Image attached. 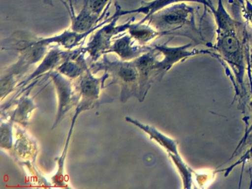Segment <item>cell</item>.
Listing matches in <instances>:
<instances>
[{
	"instance_id": "cell-1",
	"label": "cell",
	"mask_w": 252,
	"mask_h": 189,
	"mask_svg": "<svg viewBox=\"0 0 252 189\" xmlns=\"http://www.w3.org/2000/svg\"><path fill=\"white\" fill-rule=\"evenodd\" d=\"M94 74L98 71H104L113 78L111 82L106 85L117 84L121 89L120 100L126 103L131 97H138V75L133 62L123 60H110L104 54L101 60L94 62L90 66Z\"/></svg>"
},
{
	"instance_id": "cell-2",
	"label": "cell",
	"mask_w": 252,
	"mask_h": 189,
	"mask_svg": "<svg viewBox=\"0 0 252 189\" xmlns=\"http://www.w3.org/2000/svg\"><path fill=\"white\" fill-rule=\"evenodd\" d=\"M95 75L89 68L75 83L79 94V101L72 118L67 137L71 138L76 120L82 112L91 110L103 103L113 101V99L110 97L101 98V90L106 88L105 81L110 78V75L107 72H104L101 77H96Z\"/></svg>"
},
{
	"instance_id": "cell-3",
	"label": "cell",
	"mask_w": 252,
	"mask_h": 189,
	"mask_svg": "<svg viewBox=\"0 0 252 189\" xmlns=\"http://www.w3.org/2000/svg\"><path fill=\"white\" fill-rule=\"evenodd\" d=\"M236 26L226 31H218V39L214 47L218 50L220 57L231 66L238 82L237 84L243 90V78L246 70L244 52L236 32Z\"/></svg>"
},
{
	"instance_id": "cell-4",
	"label": "cell",
	"mask_w": 252,
	"mask_h": 189,
	"mask_svg": "<svg viewBox=\"0 0 252 189\" xmlns=\"http://www.w3.org/2000/svg\"><path fill=\"white\" fill-rule=\"evenodd\" d=\"M192 19V7L182 1L171 4L153 13L146 22L166 35L181 29L187 24H191Z\"/></svg>"
},
{
	"instance_id": "cell-5",
	"label": "cell",
	"mask_w": 252,
	"mask_h": 189,
	"mask_svg": "<svg viewBox=\"0 0 252 189\" xmlns=\"http://www.w3.org/2000/svg\"><path fill=\"white\" fill-rule=\"evenodd\" d=\"M119 16L113 14L107 23L100 27L95 31L90 39L89 42L85 47L87 53L89 54L90 59L93 62H97L98 59L107 54L111 47L116 35L127 32L131 24L134 21V17L122 25H117Z\"/></svg>"
},
{
	"instance_id": "cell-6",
	"label": "cell",
	"mask_w": 252,
	"mask_h": 189,
	"mask_svg": "<svg viewBox=\"0 0 252 189\" xmlns=\"http://www.w3.org/2000/svg\"><path fill=\"white\" fill-rule=\"evenodd\" d=\"M48 77L52 80L55 87L58 103L57 115L52 126V129H54L60 125L70 109L76 106L79 101V94L72 80L66 78L58 71H52L48 74Z\"/></svg>"
},
{
	"instance_id": "cell-7",
	"label": "cell",
	"mask_w": 252,
	"mask_h": 189,
	"mask_svg": "<svg viewBox=\"0 0 252 189\" xmlns=\"http://www.w3.org/2000/svg\"><path fill=\"white\" fill-rule=\"evenodd\" d=\"M160 52L153 46L150 50L132 61L138 75V100L143 102L155 81L156 76V64L158 60Z\"/></svg>"
},
{
	"instance_id": "cell-8",
	"label": "cell",
	"mask_w": 252,
	"mask_h": 189,
	"mask_svg": "<svg viewBox=\"0 0 252 189\" xmlns=\"http://www.w3.org/2000/svg\"><path fill=\"white\" fill-rule=\"evenodd\" d=\"M191 46V44L180 47H169L166 44L154 46L160 52V56L156 64L157 81H160L165 74L178 62L203 53H212L207 50H190Z\"/></svg>"
},
{
	"instance_id": "cell-9",
	"label": "cell",
	"mask_w": 252,
	"mask_h": 189,
	"mask_svg": "<svg viewBox=\"0 0 252 189\" xmlns=\"http://www.w3.org/2000/svg\"><path fill=\"white\" fill-rule=\"evenodd\" d=\"M73 52V50L64 51L58 46L51 47L37 67L26 79L19 83L17 89H25V87H27L32 82L40 79L43 75L56 70L60 65L71 56Z\"/></svg>"
},
{
	"instance_id": "cell-10",
	"label": "cell",
	"mask_w": 252,
	"mask_h": 189,
	"mask_svg": "<svg viewBox=\"0 0 252 189\" xmlns=\"http://www.w3.org/2000/svg\"><path fill=\"white\" fill-rule=\"evenodd\" d=\"M15 126V141L14 147L10 154L20 165L34 163L39 152L37 142L29 134L25 127L14 125Z\"/></svg>"
},
{
	"instance_id": "cell-11",
	"label": "cell",
	"mask_w": 252,
	"mask_h": 189,
	"mask_svg": "<svg viewBox=\"0 0 252 189\" xmlns=\"http://www.w3.org/2000/svg\"><path fill=\"white\" fill-rule=\"evenodd\" d=\"M109 7H107L104 10V13L99 16V15L93 13L84 6L82 7L81 11L77 15H76L73 12L71 6H70V7H67L69 13H70V19H71L70 29L72 31H76V32H80V33L95 32L100 27L102 26L103 25L107 23L110 20V18H109L106 20L102 21L105 15L107 14Z\"/></svg>"
},
{
	"instance_id": "cell-12",
	"label": "cell",
	"mask_w": 252,
	"mask_h": 189,
	"mask_svg": "<svg viewBox=\"0 0 252 189\" xmlns=\"http://www.w3.org/2000/svg\"><path fill=\"white\" fill-rule=\"evenodd\" d=\"M151 47L138 44L129 34L125 33L115 38L107 53L117 54L121 60L131 62L150 50Z\"/></svg>"
},
{
	"instance_id": "cell-13",
	"label": "cell",
	"mask_w": 252,
	"mask_h": 189,
	"mask_svg": "<svg viewBox=\"0 0 252 189\" xmlns=\"http://www.w3.org/2000/svg\"><path fill=\"white\" fill-rule=\"evenodd\" d=\"M91 33H93V32L80 33L72 31L71 29H68L58 35L50 37H37L36 35H32V38L35 42L39 43L47 47H51L52 45L58 46L60 47H64L67 50H72L79 47L84 42L85 38Z\"/></svg>"
},
{
	"instance_id": "cell-14",
	"label": "cell",
	"mask_w": 252,
	"mask_h": 189,
	"mask_svg": "<svg viewBox=\"0 0 252 189\" xmlns=\"http://www.w3.org/2000/svg\"><path fill=\"white\" fill-rule=\"evenodd\" d=\"M32 90V89H31L29 91H26L18 99L9 101L6 104L7 106H10L12 103H15V108L8 114H5L6 119L10 120L14 124H19L25 128L30 124L33 112L38 107L33 99L29 96Z\"/></svg>"
},
{
	"instance_id": "cell-15",
	"label": "cell",
	"mask_w": 252,
	"mask_h": 189,
	"mask_svg": "<svg viewBox=\"0 0 252 189\" xmlns=\"http://www.w3.org/2000/svg\"><path fill=\"white\" fill-rule=\"evenodd\" d=\"M86 53L85 47L74 49L71 56L60 65L56 70L72 81L78 79L90 68L85 59Z\"/></svg>"
},
{
	"instance_id": "cell-16",
	"label": "cell",
	"mask_w": 252,
	"mask_h": 189,
	"mask_svg": "<svg viewBox=\"0 0 252 189\" xmlns=\"http://www.w3.org/2000/svg\"><path fill=\"white\" fill-rule=\"evenodd\" d=\"M125 121L129 124H132L135 126L144 131L150 137L151 140H154L158 144L160 145L162 148L167 152L168 155H180L179 150H178V142L175 139L169 137V136L163 134L161 131L153 126L149 124H143L138 120L131 117H125Z\"/></svg>"
},
{
	"instance_id": "cell-17",
	"label": "cell",
	"mask_w": 252,
	"mask_h": 189,
	"mask_svg": "<svg viewBox=\"0 0 252 189\" xmlns=\"http://www.w3.org/2000/svg\"><path fill=\"white\" fill-rule=\"evenodd\" d=\"M194 1V2L202 3V4H206L204 0H153L149 2H141V6L138 8L134 9L131 10H122L120 6L116 2V13H114L116 16H125V15L130 14V13H143L145 15V17L140 21L141 23L146 22V21L149 19L150 16L153 13H156L158 10L171 5V4H175V3L182 2V1Z\"/></svg>"
},
{
	"instance_id": "cell-18",
	"label": "cell",
	"mask_w": 252,
	"mask_h": 189,
	"mask_svg": "<svg viewBox=\"0 0 252 189\" xmlns=\"http://www.w3.org/2000/svg\"><path fill=\"white\" fill-rule=\"evenodd\" d=\"M127 32L138 44L143 46H147L149 42L156 39L157 37L165 35L163 32L155 29L150 24L140 22L137 23L132 22Z\"/></svg>"
},
{
	"instance_id": "cell-19",
	"label": "cell",
	"mask_w": 252,
	"mask_h": 189,
	"mask_svg": "<svg viewBox=\"0 0 252 189\" xmlns=\"http://www.w3.org/2000/svg\"><path fill=\"white\" fill-rule=\"evenodd\" d=\"M14 123L10 120L1 119L0 125V147L11 152L14 147L15 136L14 135Z\"/></svg>"
},
{
	"instance_id": "cell-20",
	"label": "cell",
	"mask_w": 252,
	"mask_h": 189,
	"mask_svg": "<svg viewBox=\"0 0 252 189\" xmlns=\"http://www.w3.org/2000/svg\"><path fill=\"white\" fill-rule=\"evenodd\" d=\"M169 158L172 159L173 163L175 164L176 168H178L181 178H182L183 183H184V189H190L192 184V177L195 174L194 171L190 168L189 165H187V162L183 159L181 155H169Z\"/></svg>"
},
{
	"instance_id": "cell-21",
	"label": "cell",
	"mask_w": 252,
	"mask_h": 189,
	"mask_svg": "<svg viewBox=\"0 0 252 189\" xmlns=\"http://www.w3.org/2000/svg\"><path fill=\"white\" fill-rule=\"evenodd\" d=\"M245 147L247 148L248 149L246 153L244 154V155L242 157L240 160L237 161L234 165H233L232 166L230 167V168L224 169V171H225V176L228 175L230 171H231V169H232L234 167H235L236 165L241 163H243V165H244L246 162L252 159V129L251 130L249 133H247V134L243 136V139H242L241 141L239 143L237 149H236V150L234 151V153H233L232 156L235 155V154L237 153V152H240V151L244 149Z\"/></svg>"
},
{
	"instance_id": "cell-22",
	"label": "cell",
	"mask_w": 252,
	"mask_h": 189,
	"mask_svg": "<svg viewBox=\"0 0 252 189\" xmlns=\"http://www.w3.org/2000/svg\"><path fill=\"white\" fill-rule=\"evenodd\" d=\"M18 77L12 72L5 69V72L2 74L0 79V98L1 101L12 93L18 85Z\"/></svg>"
},
{
	"instance_id": "cell-23",
	"label": "cell",
	"mask_w": 252,
	"mask_h": 189,
	"mask_svg": "<svg viewBox=\"0 0 252 189\" xmlns=\"http://www.w3.org/2000/svg\"><path fill=\"white\" fill-rule=\"evenodd\" d=\"M68 149H63L61 155L57 158V170L53 176L52 183L58 187H66L65 161Z\"/></svg>"
},
{
	"instance_id": "cell-24",
	"label": "cell",
	"mask_w": 252,
	"mask_h": 189,
	"mask_svg": "<svg viewBox=\"0 0 252 189\" xmlns=\"http://www.w3.org/2000/svg\"><path fill=\"white\" fill-rule=\"evenodd\" d=\"M111 0H83V6L97 15H101L110 7Z\"/></svg>"
},
{
	"instance_id": "cell-25",
	"label": "cell",
	"mask_w": 252,
	"mask_h": 189,
	"mask_svg": "<svg viewBox=\"0 0 252 189\" xmlns=\"http://www.w3.org/2000/svg\"><path fill=\"white\" fill-rule=\"evenodd\" d=\"M243 13H245V16H246V19L249 21V23L251 24V26H252V4H251V3H249V1H247L246 8H245Z\"/></svg>"
},
{
	"instance_id": "cell-26",
	"label": "cell",
	"mask_w": 252,
	"mask_h": 189,
	"mask_svg": "<svg viewBox=\"0 0 252 189\" xmlns=\"http://www.w3.org/2000/svg\"><path fill=\"white\" fill-rule=\"evenodd\" d=\"M44 1H45V2L47 3V4H51V5H53L52 2H51V1H52V0H44Z\"/></svg>"
},
{
	"instance_id": "cell-27",
	"label": "cell",
	"mask_w": 252,
	"mask_h": 189,
	"mask_svg": "<svg viewBox=\"0 0 252 189\" xmlns=\"http://www.w3.org/2000/svg\"><path fill=\"white\" fill-rule=\"evenodd\" d=\"M252 175L251 176L250 186H249V189H252Z\"/></svg>"
}]
</instances>
